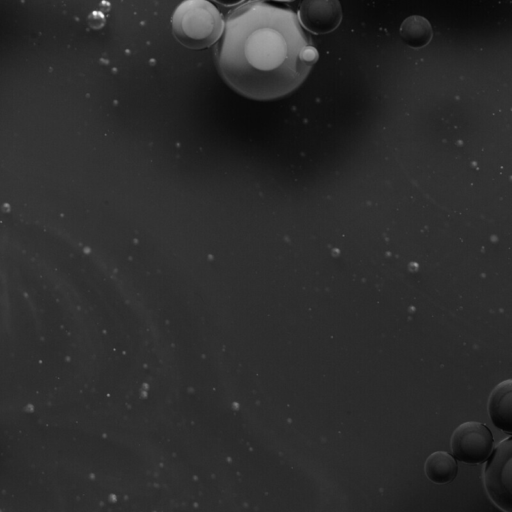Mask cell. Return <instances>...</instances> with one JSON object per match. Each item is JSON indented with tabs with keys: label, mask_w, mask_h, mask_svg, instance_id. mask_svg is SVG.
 <instances>
[{
	"label": "cell",
	"mask_w": 512,
	"mask_h": 512,
	"mask_svg": "<svg viewBox=\"0 0 512 512\" xmlns=\"http://www.w3.org/2000/svg\"><path fill=\"white\" fill-rule=\"evenodd\" d=\"M215 2L222 4L224 6H234L241 3L244 0H214Z\"/></svg>",
	"instance_id": "9"
},
{
	"label": "cell",
	"mask_w": 512,
	"mask_h": 512,
	"mask_svg": "<svg viewBox=\"0 0 512 512\" xmlns=\"http://www.w3.org/2000/svg\"><path fill=\"white\" fill-rule=\"evenodd\" d=\"M428 479L436 484L452 482L458 473L455 458L445 451H436L428 456L424 465Z\"/></svg>",
	"instance_id": "7"
},
{
	"label": "cell",
	"mask_w": 512,
	"mask_h": 512,
	"mask_svg": "<svg viewBox=\"0 0 512 512\" xmlns=\"http://www.w3.org/2000/svg\"><path fill=\"white\" fill-rule=\"evenodd\" d=\"M297 16L307 31L327 34L341 23L342 8L339 0H303Z\"/></svg>",
	"instance_id": "5"
},
{
	"label": "cell",
	"mask_w": 512,
	"mask_h": 512,
	"mask_svg": "<svg viewBox=\"0 0 512 512\" xmlns=\"http://www.w3.org/2000/svg\"><path fill=\"white\" fill-rule=\"evenodd\" d=\"M512 437L509 436L493 448L484 467L485 489L495 505L506 512L512 511Z\"/></svg>",
	"instance_id": "3"
},
{
	"label": "cell",
	"mask_w": 512,
	"mask_h": 512,
	"mask_svg": "<svg viewBox=\"0 0 512 512\" xmlns=\"http://www.w3.org/2000/svg\"><path fill=\"white\" fill-rule=\"evenodd\" d=\"M433 31L429 21L419 15L406 18L400 26V37L411 48H422L432 39Z\"/></svg>",
	"instance_id": "8"
},
{
	"label": "cell",
	"mask_w": 512,
	"mask_h": 512,
	"mask_svg": "<svg viewBox=\"0 0 512 512\" xmlns=\"http://www.w3.org/2000/svg\"><path fill=\"white\" fill-rule=\"evenodd\" d=\"M175 38L190 49H204L219 40L224 22L219 10L207 0H185L172 15Z\"/></svg>",
	"instance_id": "2"
},
{
	"label": "cell",
	"mask_w": 512,
	"mask_h": 512,
	"mask_svg": "<svg viewBox=\"0 0 512 512\" xmlns=\"http://www.w3.org/2000/svg\"><path fill=\"white\" fill-rule=\"evenodd\" d=\"M488 413L492 423L503 432L512 433V380L500 382L488 399Z\"/></svg>",
	"instance_id": "6"
},
{
	"label": "cell",
	"mask_w": 512,
	"mask_h": 512,
	"mask_svg": "<svg viewBox=\"0 0 512 512\" xmlns=\"http://www.w3.org/2000/svg\"><path fill=\"white\" fill-rule=\"evenodd\" d=\"M493 435L483 423L468 421L460 424L451 437L453 457L466 464L484 463L493 450Z\"/></svg>",
	"instance_id": "4"
},
{
	"label": "cell",
	"mask_w": 512,
	"mask_h": 512,
	"mask_svg": "<svg viewBox=\"0 0 512 512\" xmlns=\"http://www.w3.org/2000/svg\"><path fill=\"white\" fill-rule=\"evenodd\" d=\"M318 57L297 14L269 0L240 5L226 19L216 48L225 82L254 100H273L294 91Z\"/></svg>",
	"instance_id": "1"
},
{
	"label": "cell",
	"mask_w": 512,
	"mask_h": 512,
	"mask_svg": "<svg viewBox=\"0 0 512 512\" xmlns=\"http://www.w3.org/2000/svg\"><path fill=\"white\" fill-rule=\"evenodd\" d=\"M275 1H293V0H275Z\"/></svg>",
	"instance_id": "10"
}]
</instances>
